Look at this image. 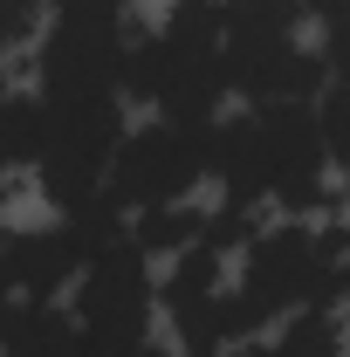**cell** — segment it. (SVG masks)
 <instances>
[{"mask_svg": "<svg viewBox=\"0 0 350 357\" xmlns=\"http://www.w3.org/2000/svg\"><path fill=\"white\" fill-rule=\"evenodd\" d=\"M316 124H323V151H330V165H344V172H350V83H344V76L323 83V96H316Z\"/></svg>", "mask_w": 350, "mask_h": 357, "instance_id": "obj_5", "label": "cell"}, {"mask_svg": "<svg viewBox=\"0 0 350 357\" xmlns=\"http://www.w3.org/2000/svg\"><path fill=\"white\" fill-rule=\"evenodd\" d=\"M137 357H165V344H144V351H137Z\"/></svg>", "mask_w": 350, "mask_h": 357, "instance_id": "obj_8", "label": "cell"}, {"mask_svg": "<svg viewBox=\"0 0 350 357\" xmlns=\"http://www.w3.org/2000/svg\"><path fill=\"white\" fill-rule=\"evenodd\" d=\"M83 344L89 357H137L151 337V275H144V248L131 241H117V248H103L96 261L83 268Z\"/></svg>", "mask_w": 350, "mask_h": 357, "instance_id": "obj_3", "label": "cell"}, {"mask_svg": "<svg viewBox=\"0 0 350 357\" xmlns=\"http://www.w3.org/2000/svg\"><path fill=\"white\" fill-rule=\"evenodd\" d=\"M35 7L42 0H7V42H28L35 35Z\"/></svg>", "mask_w": 350, "mask_h": 357, "instance_id": "obj_7", "label": "cell"}, {"mask_svg": "<svg viewBox=\"0 0 350 357\" xmlns=\"http://www.w3.org/2000/svg\"><path fill=\"white\" fill-rule=\"evenodd\" d=\"M309 14H316V35H323V62H330V76H344L350 83V0H303Z\"/></svg>", "mask_w": 350, "mask_h": 357, "instance_id": "obj_6", "label": "cell"}, {"mask_svg": "<svg viewBox=\"0 0 350 357\" xmlns=\"http://www.w3.org/2000/svg\"><path fill=\"white\" fill-rule=\"evenodd\" d=\"M227 76L248 103H309L330 62L296 35V0H227Z\"/></svg>", "mask_w": 350, "mask_h": 357, "instance_id": "obj_1", "label": "cell"}, {"mask_svg": "<svg viewBox=\"0 0 350 357\" xmlns=\"http://www.w3.org/2000/svg\"><path fill=\"white\" fill-rule=\"evenodd\" d=\"M337 344H344V337H337L330 310H296L289 330H282V344H275V357H344Z\"/></svg>", "mask_w": 350, "mask_h": 357, "instance_id": "obj_4", "label": "cell"}, {"mask_svg": "<svg viewBox=\"0 0 350 357\" xmlns=\"http://www.w3.org/2000/svg\"><path fill=\"white\" fill-rule=\"evenodd\" d=\"M213 137H220V124H178V117H158V124L131 131L124 151H117V172H110V199L124 213L178 206V192L213 165Z\"/></svg>", "mask_w": 350, "mask_h": 357, "instance_id": "obj_2", "label": "cell"}]
</instances>
